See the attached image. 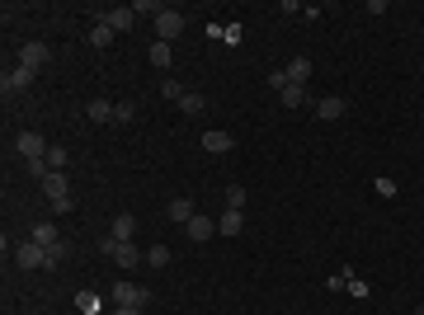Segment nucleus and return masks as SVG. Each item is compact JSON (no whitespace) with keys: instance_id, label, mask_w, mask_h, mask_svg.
Listing matches in <instances>:
<instances>
[{"instance_id":"21","label":"nucleus","mask_w":424,"mask_h":315,"mask_svg":"<svg viewBox=\"0 0 424 315\" xmlns=\"http://www.w3.org/2000/svg\"><path fill=\"white\" fill-rule=\"evenodd\" d=\"M28 240H38V245L48 250V245H57L61 236H57V226H52V221H38V226H33V236H28Z\"/></svg>"},{"instance_id":"20","label":"nucleus","mask_w":424,"mask_h":315,"mask_svg":"<svg viewBox=\"0 0 424 315\" xmlns=\"http://www.w3.org/2000/svg\"><path fill=\"white\" fill-rule=\"evenodd\" d=\"M113 38H118V33H113L108 24H99V19H95V28H90V48H99V52H104Z\"/></svg>"},{"instance_id":"12","label":"nucleus","mask_w":424,"mask_h":315,"mask_svg":"<svg viewBox=\"0 0 424 315\" xmlns=\"http://www.w3.org/2000/svg\"><path fill=\"white\" fill-rule=\"evenodd\" d=\"M316 118H320V123L345 118V99H340V94H325V99H316Z\"/></svg>"},{"instance_id":"9","label":"nucleus","mask_w":424,"mask_h":315,"mask_svg":"<svg viewBox=\"0 0 424 315\" xmlns=\"http://www.w3.org/2000/svg\"><path fill=\"white\" fill-rule=\"evenodd\" d=\"M231 146H236V136H231V132H222V128L203 132V151H208V156H227Z\"/></svg>"},{"instance_id":"1","label":"nucleus","mask_w":424,"mask_h":315,"mask_svg":"<svg viewBox=\"0 0 424 315\" xmlns=\"http://www.w3.org/2000/svg\"><path fill=\"white\" fill-rule=\"evenodd\" d=\"M38 184H43V193H48V207H52L57 216L76 207V203H71V184H66V174H57V170H48V174H43Z\"/></svg>"},{"instance_id":"13","label":"nucleus","mask_w":424,"mask_h":315,"mask_svg":"<svg viewBox=\"0 0 424 315\" xmlns=\"http://www.w3.org/2000/svg\"><path fill=\"white\" fill-rule=\"evenodd\" d=\"M240 231H245V216H240L236 207H227L217 216V236H240Z\"/></svg>"},{"instance_id":"2","label":"nucleus","mask_w":424,"mask_h":315,"mask_svg":"<svg viewBox=\"0 0 424 315\" xmlns=\"http://www.w3.org/2000/svg\"><path fill=\"white\" fill-rule=\"evenodd\" d=\"M108 296H113V306H133V311H142V306L151 301V292L142 287V283H128V278H118V283L108 287Z\"/></svg>"},{"instance_id":"4","label":"nucleus","mask_w":424,"mask_h":315,"mask_svg":"<svg viewBox=\"0 0 424 315\" xmlns=\"http://www.w3.org/2000/svg\"><path fill=\"white\" fill-rule=\"evenodd\" d=\"M15 263H19L24 273H33V268H43V263H48V250H43L38 240H19V245H15Z\"/></svg>"},{"instance_id":"19","label":"nucleus","mask_w":424,"mask_h":315,"mask_svg":"<svg viewBox=\"0 0 424 315\" xmlns=\"http://www.w3.org/2000/svg\"><path fill=\"white\" fill-rule=\"evenodd\" d=\"M146 57H151V66H156V71H170V61H175V52H170V43H160V38L151 43V52H146Z\"/></svg>"},{"instance_id":"30","label":"nucleus","mask_w":424,"mask_h":315,"mask_svg":"<svg viewBox=\"0 0 424 315\" xmlns=\"http://www.w3.org/2000/svg\"><path fill=\"white\" fill-rule=\"evenodd\" d=\"M269 90L283 94V90H288V71H269Z\"/></svg>"},{"instance_id":"3","label":"nucleus","mask_w":424,"mask_h":315,"mask_svg":"<svg viewBox=\"0 0 424 315\" xmlns=\"http://www.w3.org/2000/svg\"><path fill=\"white\" fill-rule=\"evenodd\" d=\"M15 151H19V156H24L28 165H43L52 146L43 141V132H19V141H15Z\"/></svg>"},{"instance_id":"17","label":"nucleus","mask_w":424,"mask_h":315,"mask_svg":"<svg viewBox=\"0 0 424 315\" xmlns=\"http://www.w3.org/2000/svg\"><path fill=\"white\" fill-rule=\"evenodd\" d=\"M85 118H90V123H113V104H108V99H90V104H85Z\"/></svg>"},{"instance_id":"29","label":"nucleus","mask_w":424,"mask_h":315,"mask_svg":"<svg viewBox=\"0 0 424 315\" xmlns=\"http://www.w3.org/2000/svg\"><path fill=\"white\" fill-rule=\"evenodd\" d=\"M227 207H245V188H240V184H231V188H227Z\"/></svg>"},{"instance_id":"8","label":"nucleus","mask_w":424,"mask_h":315,"mask_svg":"<svg viewBox=\"0 0 424 315\" xmlns=\"http://www.w3.org/2000/svg\"><path fill=\"white\" fill-rule=\"evenodd\" d=\"M184 236L193 240V245H203V240L217 236V221H212V216H203V212H193V216H189V226H184Z\"/></svg>"},{"instance_id":"33","label":"nucleus","mask_w":424,"mask_h":315,"mask_svg":"<svg viewBox=\"0 0 424 315\" xmlns=\"http://www.w3.org/2000/svg\"><path fill=\"white\" fill-rule=\"evenodd\" d=\"M377 193H382V198H396V179L382 174V179H377Z\"/></svg>"},{"instance_id":"26","label":"nucleus","mask_w":424,"mask_h":315,"mask_svg":"<svg viewBox=\"0 0 424 315\" xmlns=\"http://www.w3.org/2000/svg\"><path fill=\"white\" fill-rule=\"evenodd\" d=\"M66 146H52V151H48V170H57V174H66Z\"/></svg>"},{"instance_id":"35","label":"nucleus","mask_w":424,"mask_h":315,"mask_svg":"<svg viewBox=\"0 0 424 315\" xmlns=\"http://www.w3.org/2000/svg\"><path fill=\"white\" fill-rule=\"evenodd\" d=\"M410 315H424V306H415V311H410Z\"/></svg>"},{"instance_id":"32","label":"nucleus","mask_w":424,"mask_h":315,"mask_svg":"<svg viewBox=\"0 0 424 315\" xmlns=\"http://www.w3.org/2000/svg\"><path fill=\"white\" fill-rule=\"evenodd\" d=\"M76 306H80V311H99V301H95L90 292H76Z\"/></svg>"},{"instance_id":"24","label":"nucleus","mask_w":424,"mask_h":315,"mask_svg":"<svg viewBox=\"0 0 424 315\" xmlns=\"http://www.w3.org/2000/svg\"><path fill=\"white\" fill-rule=\"evenodd\" d=\"M170 259H175V254H170V245H151V250H146V263H151V268H165Z\"/></svg>"},{"instance_id":"16","label":"nucleus","mask_w":424,"mask_h":315,"mask_svg":"<svg viewBox=\"0 0 424 315\" xmlns=\"http://www.w3.org/2000/svg\"><path fill=\"white\" fill-rule=\"evenodd\" d=\"M283 71H288V85H307V80H311V61H307V57H292Z\"/></svg>"},{"instance_id":"7","label":"nucleus","mask_w":424,"mask_h":315,"mask_svg":"<svg viewBox=\"0 0 424 315\" xmlns=\"http://www.w3.org/2000/svg\"><path fill=\"white\" fill-rule=\"evenodd\" d=\"M33 76H38V71H28V66H10V71L0 76V90H5V94H19V90L33 85Z\"/></svg>"},{"instance_id":"23","label":"nucleus","mask_w":424,"mask_h":315,"mask_svg":"<svg viewBox=\"0 0 424 315\" xmlns=\"http://www.w3.org/2000/svg\"><path fill=\"white\" fill-rule=\"evenodd\" d=\"M203 108H208V99H203V94H184V99H180V113H189V118H198Z\"/></svg>"},{"instance_id":"28","label":"nucleus","mask_w":424,"mask_h":315,"mask_svg":"<svg viewBox=\"0 0 424 315\" xmlns=\"http://www.w3.org/2000/svg\"><path fill=\"white\" fill-rule=\"evenodd\" d=\"M66 254H71V245H66V240H57V245H48V268H52V263H61Z\"/></svg>"},{"instance_id":"18","label":"nucleus","mask_w":424,"mask_h":315,"mask_svg":"<svg viewBox=\"0 0 424 315\" xmlns=\"http://www.w3.org/2000/svg\"><path fill=\"white\" fill-rule=\"evenodd\" d=\"M184 94H189V85H184V80H175V76H165V80H160V99H170V104H180Z\"/></svg>"},{"instance_id":"5","label":"nucleus","mask_w":424,"mask_h":315,"mask_svg":"<svg viewBox=\"0 0 424 315\" xmlns=\"http://www.w3.org/2000/svg\"><path fill=\"white\" fill-rule=\"evenodd\" d=\"M180 33H184V14H180V10H170V5H160L156 38H160V43H170V38H180Z\"/></svg>"},{"instance_id":"22","label":"nucleus","mask_w":424,"mask_h":315,"mask_svg":"<svg viewBox=\"0 0 424 315\" xmlns=\"http://www.w3.org/2000/svg\"><path fill=\"white\" fill-rule=\"evenodd\" d=\"M278 99H283V108H302V104H307V85H288Z\"/></svg>"},{"instance_id":"34","label":"nucleus","mask_w":424,"mask_h":315,"mask_svg":"<svg viewBox=\"0 0 424 315\" xmlns=\"http://www.w3.org/2000/svg\"><path fill=\"white\" fill-rule=\"evenodd\" d=\"M113 315H142V311H133V306H118V311H113Z\"/></svg>"},{"instance_id":"27","label":"nucleus","mask_w":424,"mask_h":315,"mask_svg":"<svg viewBox=\"0 0 424 315\" xmlns=\"http://www.w3.org/2000/svg\"><path fill=\"white\" fill-rule=\"evenodd\" d=\"M345 287H349V296H358V301H363V296H368V283H363V278H354V273H345Z\"/></svg>"},{"instance_id":"15","label":"nucleus","mask_w":424,"mask_h":315,"mask_svg":"<svg viewBox=\"0 0 424 315\" xmlns=\"http://www.w3.org/2000/svg\"><path fill=\"white\" fill-rule=\"evenodd\" d=\"M108 236H113V240H133L137 236V216L118 212V216H113V226H108Z\"/></svg>"},{"instance_id":"25","label":"nucleus","mask_w":424,"mask_h":315,"mask_svg":"<svg viewBox=\"0 0 424 315\" xmlns=\"http://www.w3.org/2000/svg\"><path fill=\"white\" fill-rule=\"evenodd\" d=\"M133 118H137V104H128V99H123V104H113V123H118V128H128Z\"/></svg>"},{"instance_id":"10","label":"nucleus","mask_w":424,"mask_h":315,"mask_svg":"<svg viewBox=\"0 0 424 315\" xmlns=\"http://www.w3.org/2000/svg\"><path fill=\"white\" fill-rule=\"evenodd\" d=\"M99 24H108L113 33H128V28L137 24V14H133V5H118V10H104V14H99Z\"/></svg>"},{"instance_id":"31","label":"nucleus","mask_w":424,"mask_h":315,"mask_svg":"<svg viewBox=\"0 0 424 315\" xmlns=\"http://www.w3.org/2000/svg\"><path fill=\"white\" fill-rule=\"evenodd\" d=\"M133 14H160L156 0H133Z\"/></svg>"},{"instance_id":"14","label":"nucleus","mask_w":424,"mask_h":315,"mask_svg":"<svg viewBox=\"0 0 424 315\" xmlns=\"http://www.w3.org/2000/svg\"><path fill=\"white\" fill-rule=\"evenodd\" d=\"M165 216H170L175 226H189V216H193V203H189V198H170V203H165Z\"/></svg>"},{"instance_id":"6","label":"nucleus","mask_w":424,"mask_h":315,"mask_svg":"<svg viewBox=\"0 0 424 315\" xmlns=\"http://www.w3.org/2000/svg\"><path fill=\"white\" fill-rule=\"evenodd\" d=\"M108 259L118 263V268H123V273H133L137 263H146V254H142V250H137L133 240H118V245H113V254H108Z\"/></svg>"},{"instance_id":"11","label":"nucleus","mask_w":424,"mask_h":315,"mask_svg":"<svg viewBox=\"0 0 424 315\" xmlns=\"http://www.w3.org/2000/svg\"><path fill=\"white\" fill-rule=\"evenodd\" d=\"M48 61H52L48 43H24V48H19V66H28V71H38V66H48Z\"/></svg>"}]
</instances>
